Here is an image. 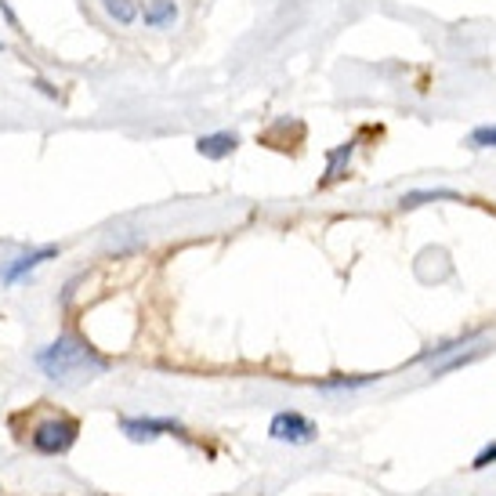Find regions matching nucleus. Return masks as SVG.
I'll use <instances>...</instances> for the list:
<instances>
[{"mask_svg": "<svg viewBox=\"0 0 496 496\" xmlns=\"http://www.w3.org/2000/svg\"><path fill=\"white\" fill-rule=\"evenodd\" d=\"M36 366L58 384H83V380H94L98 373H105V358L94 355L76 337H58L54 344H47L36 355Z\"/></svg>", "mask_w": 496, "mask_h": 496, "instance_id": "obj_1", "label": "nucleus"}, {"mask_svg": "<svg viewBox=\"0 0 496 496\" xmlns=\"http://www.w3.org/2000/svg\"><path fill=\"white\" fill-rule=\"evenodd\" d=\"M80 434V424L62 416V420H43L36 431H33V449L40 453H65Z\"/></svg>", "mask_w": 496, "mask_h": 496, "instance_id": "obj_2", "label": "nucleus"}, {"mask_svg": "<svg viewBox=\"0 0 496 496\" xmlns=\"http://www.w3.org/2000/svg\"><path fill=\"white\" fill-rule=\"evenodd\" d=\"M268 434L275 438V442H290V445H304V442H311L315 438V424L308 420V416H300V413H275L272 416V424H268Z\"/></svg>", "mask_w": 496, "mask_h": 496, "instance_id": "obj_3", "label": "nucleus"}, {"mask_svg": "<svg viewBox=\"0 0 496 496\" xmlns=\"http://www.w3.org/2000/svg\"><path fill=\"white\" fill-rule=\"evenodd\" d=\"M170 431H181V424L177 420H152V416L123 420V434L134 438V442H148V438H159V434H170Z\"/></svg>", "mask_w": 496, "mask_h": 496, "instance_id": "obj_4", "label": "nucleus"}, {"mask_svg": "<svg viewBox=\"0 0 496 496\" xmlns=\"http://www.w3.org/2000/svg\"><path fill=\"white\" fill-rule=\"evenodd\" d=\"M235 145H239V138L228 134V130H221V134H203V138L196 141L199 156H206V159H224V156L235 152Z\"/></svg>", "mask_w": 496, "mask_h": 496, "instance_id": "obj_5", "label": "nucleus"}, {"mask_svg": "<svg viewBox=\"0 0 496 496\" xmlns=\"http://www.w3.org/2000/svg\"><path fill=\"white\" fill-rule=\"evenodd\" d=\"M54 253H58L54 246H43V250H33V253H22V257H18L14 264H7V268H4V282H14V279H22L25 272H33L36 264H43V261H51Z\"/></svg>", "mask_w": 496, "mask_h": 496, "instance_id": "obj_6", "label": "nucleus"}, {"mask_svg": "<svg viewBox=\"0 0 496 496\" xmlns=\"http://www.w3.org/2000/svg\"><path fill=\"white\" fill-rule=\"evenodd\" d=\"M141 18H145V25H152V29L170 25V22L177 18V4H174V0H148V4L141 7Z\"/></svg>", "mask_w": 496, "mask_h": 496, "instance_id": "obj_7", "label": "nucleus"}, {"mask_svg": "<svg viewBox=\"0 0 496 496\" xmlns=\"http://www.w3.org/2000/svg\"><path fill=\"white\" fill-rule=\"evenodd\" d=\"M431 199H460L456 192H449V188H424V192H405L402 199H398V206L405 210V206H420V203H431Z\"/></svg>", "mask_w": 496, "mask_h": 496, "instance_id": "obj_8", "label": "nucleus"}, {"mask_svg": "<svg viewBox=\"0 0 496 496\" xmlns=\"http://www.w3.org/2000/svg\"><path fill=\"white\" fill-rule=\"evenodd\" d=\"M101 7H105V11H109L116 22H123V25L138 18V7H134V0H101Z\"/></svg>", "mask_w": 496, "mask_h": 496, "instance_id": "obj_9", "label": "nucleus"}, {"mask_svg": "<svg viewBox=\"0 0 496 496\" xmlns=\"http://www.w3.org/2000/svg\"><path fill=\"white\" fill-rule=\"evenodd\" d=\"M467 145H474V148H496V127H474L471 138H467Z\"/></svg>", "mask_w": 496, "mask_h": 496, "instance_id": "obj_10", "label": "nucleus"}, {"mask_svg": "<svg viewBox=\"0 0 496 496\" xmlns=\"http://www.w3.org/2000/svg\"><path fill=\"white\" fill-rule=\"evenodd\" d=\"M351 148H355V141H348V145H340V148L329 152V181H333V177H344V174H340V163L351 156Z\"/></svg>", "mask_w": 496, "mask_h": 496, "instance_id": "obj_11", "label": "nucleus"}, {"mask_svg": "<svg viewBox=\"0 0 496 496\" xmlns=\"http://www.w3.org/2000/svg\"><path fill=\"white\" fill-rule=\"evenodd\" d=\"M373 377H337V380H322V387H358V384H369Z\"/></svg>", "mask_w": 496, "mask_h": 496, "instance_id": "obj_12", "label": "nucleus"}, {"mask_svg": "<svg viewBox=\"0 0 496 496\" xmlns=\"http://www.w3.org/2000/svg\"><path fill=\"white\" fill-rule=\"evenodd\" d=\"M489 463H496V445H485V449L474 456V467H489Z\"/></svg>", "mask_w": 496, "mask_h": 496, "instance_id": "obj_13", "label": "nucleus"}]
</instances>
